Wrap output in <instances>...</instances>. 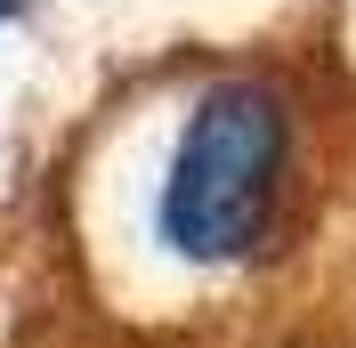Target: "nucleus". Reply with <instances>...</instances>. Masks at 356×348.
<instances>
[{
    "instance_id": "obj_1",
    "label": "nucleus",
    "mask_w": 356,
    "mask_h": 348,
    "mask_svg": "<svg viewBox=\"0 0 356 348\" xmlns=\"http://www.w3.org/2000/svg\"><path fill=\"white\" fill-rule=\"evenodd\" d=\"M284 146H291V106L275 81H259V73L211 81L162 171V203H154L162 243L178 260H243L275 219Z\"/></svg>"
},
{
    "instance_id": "obj_2",
    "label": "nucleus",
    "mask_w": 356,
    "mask_h": 348,
    "mask_svg": "<svg viewBox=\"0 0 356 348\" xmlns=\"http://www.w3.org/2000/svg\"><path fill=\"white\" fill-rule=\"evenodd\" d=\"M17 8H24V0H0V24H8V17H17Z\"/></svg>"
}]
</instances>
